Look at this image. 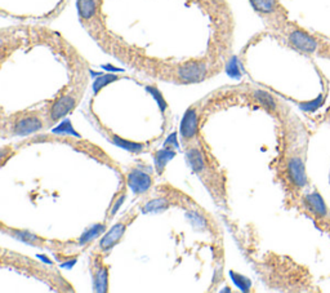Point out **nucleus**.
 <instances>
[{
    "label": "nucleus",
    "mask_w": 330,
    "mask_h": 293,
    "mask_svg": "<svg viewBox=\"0 0 330 293\" xmlns=\"http://www.w3.org/2000/svg\"><path fill=\"white\" fill-rule=\"evenodd\" d=\"M288 42L294 49L302 53H307V54L315 53L317 49V40L301 29H295L290 31Z\"/></svg>",
    "instance_id": "obj_1"
},
{
    "label": "nucleus",
    "mask_w": 330,
    "mask_h": 293,
    "mask_svg": "<svg viewBox=\"0 0 330 293\" xmlns=\"http://www.w3.org/2000/svg\"><path fill=\"white\" fill-rule=\"evenodd\" d=\"M286 171H288V176L290 178L291 184L294 185L295 188L302 189L307 185V173H306L304 161L301 156H298V155L290 156L288 164H286Z\"/></svg>",
    "instance_id": "obj_2"
},
{
    "label": "nucleus",
    "mask_w": 330,
    "mask_h": 293,
    "mask_svg": "<svg viewBox=\"0 0 330 293\" xmlns=\"http://www.w3.org/2000/svg\"><path fill=\"white\" fill-rule=\"evenodd\" d=\"M177 75L183 83L201 82L206 75V65L204 62H187L178 67Z\"/></svg>",
    "instance_id": "obj_3"
},
{
    "label": "nucleus",
    "mask_w": 330,
    "mask_h": 293,
    "mask_svg": "<svg viewBox=\"0 0 330 293\" xmlns=\"http://www.w3.org/2000/svg\"><path fill=\"white\" fill-rule=\"evenodd\" d=\"M127 182L134 194L141 195L150 190V188L152 186V177L142 169L134 168L128 173Z\"/></svg>",
    "instance_id": "obj_4"
},
{
    "label": "nucleus",
    "mask_w": 330,
    "mask_h": 293,
    "mask_svg": "<svg viewBox=\"0 0 330 293\" xmlns=\"http://www.w3.org/2000/svg\"><path fill=\"white\" fill-rule=\"evenodd\" d=\"M76 102H78V99H76V96L74 93L61 96L58 99L54 101V103L50 107L49 119L52 122H57L59 119H62L63 116H66L70 111L74 110Z\"/></svg>",
    "instance_id": "obj_5"
},
{
    "label": "nucleus",
    "mask_w": 330,
    "mask_h": 293,
    "mask_svg": "<svg viewBox=\"0 0 330 293\" xmlns=\"http://www.w3.org/2000/svg\"><path fill=\"white\" fill-rule=\"evenodd\" d=\"M44 127L43 120L38 115H26L16 120L13 124V135L17 136H29L38 132Z\"/></svg>",
    "instance_id": "obj_6"
},
{
    "label": "nucleus",
    "mask_w": 330,
    "mask_h": 293,
    "mask_svg": "<svg viewBox=\"0 0 330 293\" xmlns=\"http://www.w3.org/2000/svg\"><path fill=\"white\" fill-rule=\"evenodd\" d=\"M128 224H129V221L123 220L120 221V222H118L116 225H114V226L106 233L105 237L99 241L98 244L99 249L108 250L111 249V248H114L115 245L121 241V238L124 237Z\"/></svg>",
    "instance_id": "obj_7"
},
{
    "label": "nucleus",
    "mask_w": 330,
    "mask_h": 293,
    "mask_svg": "<svg viewBox=\"0 0 330 293\" xmlns=\"http://www.w3.org/2000/svg\"><path fill=\"white\" fill-rule=\"evenodd\" d=\"M197 127H199V115L197 110L195 107H190L185 112V115L181 122L180 132L183 140L193 139L197 133Z\"/></svg>",
    "instance_id": "obj_8"
},
{
    "label": "nucleus",
    "mask_w": 330,
    "mask_h": 293,
    "mask_svg": "<svg viewBox=\"0 0 330 293\" xmlns=\"http://www.w3.org/2000/svg\"><path fill=\"white\" fill-rule=\"evenodd\" d=\"M304 203H306L308 209L314 214H316L317 217H327L328 208L327 205H325L324 199L321 198V195L319 194L317 191H314V193L306 195V196H304Z\"/></svg>",
    "instance_id": "obj_9"
},
{
    "label": "nucleus",
    "mask_w": 330,
    "mask_h": 293,
    "mask_svg": "<svg viewBox=\"0 0 330 293\" xmlns=\"http://www.w3.org/2000/svg\"><path fill=\"white\" fill-rule=\"evenodd\" d=\"M187 163L190 165V168L192 169L195 173H200L205 168V160H204L203 152L200 151L197 147H190L186 152Z\"/></svg>",
    "instance_id": "obj_10"
},
{
    "label": "nucleus",
    "mask_w": 330,
    "mask_h": 293,
    "mask_svg": "<svg viewBox=\"0 0 330 293\" xmlns=\"http://www.w3.org/2000/svg\"><path fill=\"white\" fill-rule=\"evenodd\" d=\"M108 290V270L103 264H98L94 270V291L106 292Z\"/></svg>",
    "instance_id": "obj_11"
},
{
    "label": "nucleus",
    "mask_w": 330,
    "mask_h": 293,
    "mask_svg": "<svg viewBox=\"0 0 330 293\" xmlns=\"http://www.w3.org/2000/svg\"><path fill=\"white\" fill-rule=\"evenodd\" d=\"M174 156H176V151H174L173 148L165 147V146H164L163 150H159V151L154 155L155 168H156L159 175L163 173V171L165 169V165L168 164V161L172 160Z\"/></svg>",
    "instance_id": "obj_12"
},
{
    "label": "nucleus",
    "mask_w": 330,
    "mask_h": 293,
    "mask_svg": "<svg viewBox=\"0 0 330 293\" xmlns=\"http://www.w3.org/2000/svg\"><path fill=\"white\" fill-rule=\"evenodd\" d=\"M252 7L261 14H271L278 9V0H249Z\"/></svg>",
    "instance_id": "obj_13"
},
{
    "label": "nucleus",
    "mask_w": 330,
    "mask_h": 293,
    "mask_svg": "<svg viewBox=\"0 0 330 293\" xmlns=\"http://www.w3.org/2000/svg\"><path fill=\"white\" fill-rule=\"evenodd\" d=\"M105 230H106L105 224L93 225V226H91L89 229H87V230L83 233V235L80 237V239H79V244L82 245V244L89 243V242L93 241L94 238H97L98 235H101L102 233H105Z\"/></svg>",
    "instance_id": "obj_14"
},
{
    "label": "nucleus",
    "mask_w": 330,
    "mask_h": 293,
    "mask_svg": "<svg viewBox=\"0 0 330 293\" xmlns=\"http://www.w3.org/2000/svg\"><path fill=\"white\" fill-rule=\"evenodd\" d=\"M112 142H114L115 145L119 146V147L124 148L127 151L134 152V154H138L143 150L144 146L142 144H138V142H133V141H128V140L121 139L119 136L114 135L112 136Z\"/></svg>",
    "instance_id": "obj_15"
},
{
    "label": "nucleus",
    "mask_w": 330,
    "mask_h": 293,
    "mask_svg": "<svg viewBox=\"0 0 330 293\" xmlns=\"http://www.w3.org/2000/svg\"><path fill=\"white\" fill-rule=\"evenodd\" d=\"M79 14L83 20H91L95 13L94 0H78Z\"/></svg>",
    "instance_id": "obj_16"
},
{
    "label": "nucleus",
    "mask_w": 330,
    "mask_h": 293,
    "mask_svg": "<svg viewBox=\"0 0 330 293\" xmlns=\"http://www.w3.org/2000/svg\"><path fill=\"white\" fill-rule=\"evenodd\" d=\"M254 97L262 106H265L266 109L271 110V111L276 110V99H275L270 93L266 92V91H262V89L255 91Z\"/></svg>",
    "instance_id": "obj_17"
},
{
    "label": "nucleus",
    "mask_w": 330,
    "mask_h": 293,
    "mask_svg": "<svg viewBox=\"0 0 330 293\" xmlns=\"http://www.w3.org/2000/svg\"><path fill=\"white\" fill-rule=\"evenodd\" d=\"M169 207V200L167 198H156L152 199L144 205L143 212L146 213H156V212H161L164 209H167Z\"/></svg>",
    "instance_id": "obj_18"
},
{
    "label": "nucleus",
    "mask_w": 330,
    "mask_h": 293,
    "mask_svg": "<svg viewBox=\"0 0 330 293\" xmlns=\"http://www.w3.org/2000/svg\"><path fill=\"white\" fill-rule=\"evenodd\" d=\"M186 216H187V218H189V221L191 222V225H192L195 229H197V230H205L206 220L203 217V216H201V214H199L197 212L189 211L186 213Z\"/></svg>",
    "instance_id": "obj_19"
},
{
    "label": "nucleus",
    "mask_w": 330,
    "mask_h": 293,
    "mask_svg": "<svg viewBox=\"0 0 330 293\" xmlns=\"http://www.w3.org/2000/svg\"><path fill=\"white\" fill-rule=\"evenodd\" d=\"M230 275H231L234 283L239 287L242 292H246V291L250 290V287H252V282H250L248 278L244 277V275H241V274L235 273V271H230Z\"/></svg>",
    "instance_id": "obj_20"
},
{
    "label": "nucleus",
    "mask_w": 330,
    "mask_h": 293,
    "mask_svg": "<svg viewBox=\"0 0 330 293\" xmlns=\"http://www.w3.org/2000/svg\"><path fill=\"white\" fill-rule=\"evenodd\" d=\"M324 99H325V97H324V95H320L319 97H316L315 99H312V101H308V102H302L299 103V107H301L303 111H307V112H314L316 111L319 107H321L324 103Z\"/></svg>",
    "instance_id": "obj_21"
},
{
    "label": "nucleus",
    "mask_w": 330,
    "mask_h": 293,
    "mask_svg": "<svg viewBox=\"0 0 330 293\" xmlns=\"http://www.w3.org/2000/svg\"><path fill=\"white\" fill-rule=\"evenodd\" d=\"M53 133H56V135H74V136H79L78 133H76V131L74 129V127L71 125V123H70V120H63L61 124L58 125V127H56V128L53 129Z\"/></svg>",
    "instance_id": "obj_22"
},
{
    "label": "nucleus",
    "mask_w": 330,
    "mask_h": 293,
    "mask_svg": "<svg viewBox=\"0 0 330 293\" xmlns=\"http://www.w3.org/2000/svg\"><path fill=\"white\" fill-rule=\"evenodd\" d=\"M118 79V76L115 75H103L101 78H98L97 80H94L93 83V89H94V93H98L103 87H106L107 84L112 83L114 80Z\"/></svg>",
    "instance_id": "obj_23"
},
{
    "label": "nucleus",
    "mask_w": 330,
    "mask_h": 293,
    "mask_svg": "<svg viewBox=\"0 0 330 293\" xmlns=\"http://www.w3.org/2000/svg\"><path fill=\"white\" fill-rule=\"evenodd\" d=\"M13 237L18 238L20 241L22 242H26V243L29 244H38L40 242V239L36 235L31 234V233H29V231H13Z\"/></svg>",
    "instance_id": "obj_24"
},
{
    "label": "nucleus",
    "mask_w": 330,
    "mask_h": 293,
    "mask_svg": "<svg viewBox=\"0 0 330 293\" xmlns=\"http://www.w3.org/2000/svg\"><path fill=\"white\" fill-rule=\"evenodd\" d=\"M148 92L152 93V96H154V98L157 101V105H159V107L161 109V111H165L167 110V102H165V99H164V97L161 96V93L157 91L156 88H152V87H147Z\"/></svg>",
    "instance_id": "obj_25"
},
{
    "label": "nucleus",
    "mask_w": 330,
    "mask_h": 293,
    "mask_svg": "<svg viewBox=\"0 0 330 293\" xmlns=\"http://www.w3.org/2000/svg\"><path fill=\"white\" fill-rule=\"evenodd\" d=\"M178 146V144H177V133H172V135L168 136V139L165 140V144H164V146Z\"/></svg>",
    "instance_id": "obj_26"
},
{
    "label": "nucleus",
    "mask_w": 330,
    "mask_h": 293,
    "mask_svg": "<svg viewBox=\"0 0 330 293\" xmlns=\"http://www.w3.org/2000/svg\"><path fill=\"white\" fill-rule=\"evenodd\" d=\"M124 200H125V194H124V195H121L120 198H119L118 200L115 201V207L111 209V214H110V216H114V214L116 213V211H118L119 208L121 207V204H123V203H124Z\"/></svg>",
    "instance_id": "obj_27"
},
{
    "label": "nucleus",
    "mask_w": 330,
    "mask_h": 293,
    "mask_svg": "<svg viewBox=\"0 0 330 293\" xmlns=\"http://www.w3.org/2000/svg\"><path fill=\"white\" fill-rule=\"evenodd\" d=\"M75 262H76V260H71V261H69V262H63V264H61V266H62V267H71V266H74V265H75Z\"/></svg>",
    "instance_id": "obj_28"
}]
</instances>
